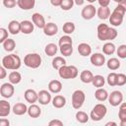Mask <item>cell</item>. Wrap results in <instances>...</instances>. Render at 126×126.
I'll return each instance as SVG.
<instances>
[{
	"mask_svg": "<svg viewBox=\"0 0 126 126\" xmlns=\"http://www.w3.org/2000/svg\"><path fill=\"white\" fill-rule=\"evenodd\" d=\"M97 38L101 41H108L117 37V31L108 27L106 24H100L97 26Z\"/></svg>",
	"mask_w": 126,
	"mask_h": 126,
	"instance_id": "cell-1",
	"label": "cell"
},
{
	"mask_svg": "<svg viewBox=\"0 0 126 126\" xmlns=\"http://www.w3.org/2000/svg\"><path fill=\"white\" fill-rule=\"evenodd\" d=\"M21 65V58L17 54H9L2 58V66L7 70H18Z\"/></svg>",
	"mask_w": 126,
	"mask_h": 126,
	"instance_id": "cell-2",
	"label": "cell"
},
{
	"mask_svg": "<svg viewBox=\"0 0 126 126\" xmlns=\"http://www.w3.org/2000/svg\"><path fill=\"white\" fill-rule=\"evenodd\" d=\"M126 11L125 9L120 5L118 4L115 9L113 10V12L110 14V17H109V23L114 26V27H119L121 26L122 22H123V18H124V15H125Z\"/></svg>",
	"mask_w": 126,
	"mask_h": 126,
	"instance_id": "cell-3",
	"label": "cell"
},
{
	"mask_svg": "<svg viewBox=\"0 0 126 126\" xmlns=\"http://www.w3.org/2000/svg\"><path fill=\"white\" fill-rule=\"evenodd\" d=\"M78 74V69L74 65H64L58 70V75L62 79H75Z\"/></svg>",
	"mask_w": 126,
	"mask_h": 126,
	"instance_id": "cell-4",
	"label": "cell"
},
{
	"mask_svg": "<svg viewBox=\"0 0 126 126\" xmlns=\"http://www.w3.org/2000/svg\"><path fill=\"white\" fill-rule=\"evenodd\" d=\"M107 113V108L103 103H97L91 111L90 118L93 121H100Z\"/></svg>",
	"mask_w": 126,
	"mask_h": 126,
	"instance_id": "cell-5",
	"label": "cell"
},
{
	"mask_svg": "<svg viewBox=\"0 0 126 126\" xmlns=\"http://www.w3.org/2000/svg\"><path fill=\"white\" fill-rule=\"evenodd\" d=\"M24 64L32 69H36L41 65V57L37 53H29L24 58Z\"/></svg>",
	"mask_w": 126,
	"mask_h": 126,
	"instance_id": "cell-6",
	"label": "cell"
},
{
	"mask_svg": "<svg viewBox=\"0 0 126 126\" xmlns=\"http://www.w3.org/2000/svg\"><path fill=\"white\" fill-rule=\"evenodd\" d=\"M86 99V94L82 90H76L73 94H72V106L75 109H80Z\"/></svg>",
	"mask_w": 126,
	"mask_h": 126,
	"instance_id": "cell-7",
	"label": "cell"
},
{
	"mask_svg": "<svg viewBox=\"0 0 126 126\" xmlns=\"http://www.w3.org/2000/svg\"><path fill=\"white\" fill-rule=\"evenodd\" d=\"M15 93V87L12 83H4L0 87V94L4 98H10Z\"/></svg>",
	"mask_w": 126,
	"mask_h": 126,
	"instance_id": "cell-8",
	"label": "cell"
},
{
	"mask_svg": "<svg viewBox=\"0 0 126 126\" xmlns=\"http://www.w3.org/2000/svg\"><path fill=\"white\" fill-rule=\"evenodd\" d=\"M108 102L112 106H118L123 101V94L120 91H113L108 94Z\"/></svg>",
	"mask_w": 126,
	"mask_h": 126,
	"instance_id": "cell-9",
	"label": "cell"
},
{
	"mask_svg": "<svg viewBox=\"0 0 126 126\" xmlns=\"http://www.w3.org/2000/svg\"><path fill=\"white\" fill-rule=\"evenodd\" d=\"M96 14V9L94 5L90 4V5H87L85 6L83 9H82V12H81V16L83 17V19L85 20H92Z\"/></svg>",
	"mask_w": 126,
	"mask_h": 126,
	"instance_id": "cell-10",
	"label": "cell"
},
{
	"mask_svg": "<svg viewBox=\"0 0 126 126\" xmlns=\"http://www.w3.org/2000/svg\"><path fill=\"white\" fill-rule=\"evenodd\" d=\"M90 61L94 66L101 67L105 63V56L102 53H94L91 55Z\"/></svg>",
	"mask_w": 126,
	"mask_h": 126,
	"instance_id": "cell-11",
	"label": "cell"
},
{
	"mask_svg": "<svg viewBox=\"0 0 126 126\" xmlns=\"http://www.w3.org/2000/svg\"><path fill=\"white\" fill-rule=\"evenodd\" d=\"M51 100H52V98H51V94H50L49 91L41 90V91L38 92V99H37V101L39 102V104L46 105Z\"/></svg>",
	"mask_w": 126,
	"mask_h": 126,
	"instance_id": "cell-12",
	"label": "cell"
},
{
	"mask_svg": "<svg viewBox=\"0 0 126 126\" xmlns=\"http://www.w3.org/2000/svg\"><path fill=\"white\" fill-rule=\"evenodd\" d=\"M32 22L38 29H43L45 27V25H46L45 20H44V17L41 14H39V13H33L32 14Z\"/></svg>",
	"mask_w": 126,
	"mask_h": 126,
	"instance_id": "cell-13",
	"label": "cell"
},
{
	"mask_svg": "<svg viewBox=\"0 0 126 126\" xmlns=\"http://www.w3.org/2000/svg\"><path fill=\"white\" fill-rule=\"evenodd\" d=\"M24 97H25L27 102H30L32 104V103H34V102L37 101V99H38V93H36L34 90L28 89L25 92V94H24Z\"/></svg>",
	"mask_w": 126,
	"mask_h": 126,
	"instance_id": "cell-14",
	"label": "cell"
},
{
	"mask_svg": "<svg viewBox=\"0 0 126 126\" xmlns=\"http://www.w3.org/2000/svg\"><path fill=\"white\" fill-rule=\"evenodd\" d=\"M34 29V25L32 22L25 20L21 22V32H23L24 34H30L33 32Z\"/></svg>",
	"mask_w": 126,
	"mask_h": 126,
	"instance_id": "cell-15",
	"label": "cell"
},
{
	"mask_svg": "<svg viewBox=\"0 0 126 126\" xmlns=\"http://www.w3.org/2000/svg\"><path fill=\"white\" fill-rule=\"evenodd\" d=\"M42 30L44 34L47 36H53L58 32V27L54 23H47Z\"/></svg>",
	"mask_w": 126,
	"mask_h": 126,
	"instance_id": "cell-16",
	"label": "cell"
},
{
	"mask_svg": "<svg viewBox=\"0 0 126 126\" xmlns=\"http://www.w3.org/2000/svg\"><path fill=\"white\" fill-rule=\"evenodd\" d=\"M12 111L16 115H24L25 113H28V106L24 102H17L13 105Z\"/></svg>",
	"mask_w": 126,
	"mask_h": 126,
	"instance_id": "cell-17",
	"label": "cell"
},
{
	"mask_svg": "<svg viewBox=\"0 0 126 126\" xmlns=\"http://www.w3.org/2000/svg\"><path fill=\"white\" fill-rule=\"evenodd\" d=\"M8 31H9V33H11L13 35H16L19 32H21V22L12 20L8 24Z\"/></svg>",
	"mask_w": 126,
	"mask_h": 126,
	"instance_id": "cell-18",
	"label": "cell"
},
{
	"mask_svg": "<svg viewBox=\"0 0 126 126\" xmlns=\"http://www.w3.org/2000/svg\"><path fill=\"white\" fill-rule=\"evenodd\" d=\"M78 52L81 56H90L92 55V47L90 44L86 43V42H82L78 45Z\"/></svg>",
	"mask_w": 126,
	"mask_h": 126,
	"instance_id": "cell-19",
	"label": "cell"
},
{
	"mask_svg": "<svg viewBox=\"0 0 126 126\" xmlns=\"http://www.w3.org/2000/svg\"><path fill=\"white\" fill-rule=\"evenodd\" d=\"M48 91L52 94H59L62 91V84L58 80H52L48 83Z\"/></svg>",
	"mask_w": 126,
	"mask_h": 126,
	"instance_id": "cell-20",
	"label": "cell"
},
{
	"mask_svg": "<svg viewBox=\"0 0 126 126\" xmlns=\"http://www.w3.org/2000/svg\"><path fill=\"white\" fill-rule=\"evenodd\" d=\"M11 110H12L11 105L7 100H5V99L0 100V117L8 116L10 114Z\"/></svg>",
	"mask_w": 126,
	"mask_h": 126,
	"instance_id": "cell-21",
	"label": "cell"
},
{
	"mask_svg": "<svg viewBox=\"0 0 126 126\" xmlns=\"http://www.w3.org/2000/svg\"><path fill=\"white\" fill-rule=\"evenodd\" d=\"M17 5L19 6L20 9L28 11L31 10L34 7L35 5V0H18L17 1Z\"/></svg>",
	"mask_w": 126,
	"mask_h": 126,
	"instance_id": "cell-22",
	"label": "cell"
},
{
	"mask_svg": "<svg viewBox=\"0 0 126 126\" xmlns=\"http://www.w3.org/2000/svg\"><path fill=\"white\" fill-rule=\"evenodd\" d=\"M28 114L30 117L32 118H37L40 116L41 114V109L37 104L32 103L29 107H28Z\"/></svg>",
	"mask_w": 126,
	"mask_h": 126,
	"instance_id": "cell-23",
	"label": "cell"
},
{
	"mask_svg": "<svg viewBox=\"0 0 126 126\" xmlns=\"http://www.w3.org/2000/svg\"><path fill=\"white\" fill-rule=\"evenodd\" d=\"M94 97L98 101H105L108 98V93L103 88H97L94 92Z\"/></svg>",
	"mask_w": 126,
	"mask_h": 126,
	"instance_id": "cell-24",
	"label": "cell"
},
{
	"mask_svg": "<svg viewBox=\"0 0 126 126\" xmlns=\"http://www.w3.org/2000/svg\"><path fill=\"white\" fill-rule=\"evenodd\" d=\"M52 105L55 108H62L66 105V98L61 94H57L52 98Z\"/></svg>",
	"mask_w": 126,
	"mask_h": 126,
	"instance_id": "cell-25",
	"label": "cell"
},
{
	"mask_svg": "<svg viewBox=\"0 0 126 126\" xmlns=\"http://www.w3.org/2000/svg\"><path fill=\"white\" fill-rule=\"evenodd\" d=\"M96 14H97V17L100 19V20H106V19H109L110 17V9L107 7H100L96 10Z\"/></svg>",
	"mask_w": 126,
	"mask_h": 126,
	"instance_id": "cell-26",
	"label": "cell"
},
{
	"mask_svg": "<svg viewBox=\"0 0 126 126\" xmlns=\"http://www.w3.org/2000/svg\"><path fill=\"white\" fill-rule=\"evenodd\" d=\"M94 74L90 70H84L80 74V80L85 84H90L93 82Z\"/></svg>",
	"mask_w": 126,
	"mask_h": 126,
	"instance_id": "cell-27",
	"label": "cell"
},
{
	"mask_svg": "<svg viewBox=\"0 0 126 126\" xmlns=\"http://www.w3.org/2000/svg\"><path fill=\"white\" fill-rule=\"evenodd\" d=\"M8 79H9V82L10 83H12L13 85H17V84H19L22 81V75L17 70H13L9 74Z\"/></svg>",
	"mask_w": 126,
	"mask_h": 126,
	"instance_id": "cell-28",
	"label": "cell"
},
{
	"mask_svg": "<svg viewBox=\"0 0 126 126\" xmlns=\"http://www.w3.org/2000/svg\"><path fill=\"white\" fill-rule=\"evenodd\" d=\"M116 51V47L112 42H105L102 46V52L105 55H112Z\"/></svg>",
	"mask_w": 126,
	"mask_h": 126,
	"instance_id": "cell-29",
	"label": "cell"
},
{
	"mask_svg": "<svg viewBox=\"0 0 126 126\" xmlns=\"http://www.w3.org/2000/svg\"><path fill=\"white\" fill-rule=\"evenodd\" d=\"M2 46H3V48H4L5 51L12 52V51L15 49V47H16V42H15V40H14L13 38H9V37H8V38L2 43Z\"/></svg>",
	"mask_w": 126,
	"mask_h": 126,
	"instance_id": "cell-30",
	"label": "cell"
},
{
	"mask_svg": "<svg viewBox=\"0 0 126 126\" xmlns=\"http://www.w3.org/2000/svg\"><path fill=\"white\" fill-rule=\"evenodd\" d=\"M66 65V60L62 56H55L52 60V67L55 70H59L62 66Z\"/></svg>",
	"mask_w": 126,
	"mask_h": 126,
	"instance_id": "cell-31",
	"label": "cell"
},
{
	"mask_svg": "<svg viewBox=\"0 0 126 126\" xmlns=\"http://www.w3.org/2000/svg\"><path fill=\"white\" fill-rule=\"evenodd\" d=\"M58 51V47L55 43H48L44 48V52L47 56H54Z\"/></svg>",
	"mask_w": 126,
	"mask_h": 126,
	"instance_id": "cell-32",
	"label": "cell"
},
{
	"mask_svg": "<svg viewBox=\"0 0 126 126\" xmlns=\"http://www.w3.org/2000/svg\"><path fill=\"white\" fill-rule=\"evenodd\" d=\"M106 66L109 70L111 71H115L117 69H119L120 67V61L117 59V58H110L107 60V63H106Z\"/></svg>",
	"mask_w": 126,
	"mask_h": 126,
	"instance_id": "cell-33",
	"label": "cell"
},
{
	"mask_svg": "<svg viewBox=\"0 0 126 126\" xmlns=\"http://www.w3.org/2000/svg\"><path fill=\"white\" fill-rule=\"evenodd\" d=\"M92 84L96 89L97 88H102L104 86V84H105V79L101 75H95V76H94V79H93Z\"/></svg>",
	"mask_w": 126,
	"mask_h": 126,
	"instance_id": "cell-34",
	"label": "cell"
},
{
	"mask_svg": "<svg viewBox=\"0 0 126 126\" xmlns=\"http://www.w3.org/2000/svg\"><path fill=\"white\" fill-rule=\"evenodd\" d=\"M59 50L63 56H70L73 53V44H63L59 46Z\"/></svg>",
	"mask_w": 126,
	"mask_h": 126,
	"instance_id": "cell-35",
	"label": "cell"
},
{
	"mask_svg": "<svg viewBox=\"0 0 126 126\" xmlns=\"http://www.w3.org/2000/svg\"><path fill=\"white\" fill-rule=\"evenodd\" d=\"M75 117H76V120L80 123H87L90 119V116L85 111H82V110H78L76 112Z\"/></svg>",
	"mask_w": 126,
	"mask_h": 126,
	"instance_id": "cell-36",
	"label": "cell"
},
{
	"mask_svg": "<svg viewBox=\"0 0 126 126\" xmlns=\"http://www.w3.org/2000/svg\"><path fill=\"white\" fill-rule=\"evenodd\" d=\"M75 29L76 27L73 22H66L62 27V30L66 34H72L75 32Z\"/></svg>",
	"mask_w": 126,
	"mask_h": 126,
	"instance_id": "cell-37",
	"label": "cell"
},
{
	"mask_svg": "<svg viewBox=\"0 0 126 126\" xmlns=\"http://www.w3.org/2000/svg\"><path fill=\"white\" fill-rule=\"evenodd\" d=\"M75 2L74 0H62V3L60 5V8L63 10V11H69L73 8Z\"/></svg>",
	"mask_w": 126,
	"mask_h": 126,
	"instance_id": "cell-38",
	"label": "cell"
},
{
	"mask_svg": "<svg viewBox=\"0 0 126 126\" xmlns=\"http://www.w3.org/2000/svg\"><path fill=\"white\" fill-rule=\"evenodd\" d=\"M116 80H117V73H109L107 75V78H106V82L107 84L110 86V87H114L116 86Z\"/></svg>",
	"mask_w": 126,
	"mask_h": 126,
	"instance_id": "cell-39",
	"label": "cell"
},
{
	"mask_svg": "<svg viewBox=\"0 0 126 126\" xmlns=\"http://www.w3.org/2000/svg\"><path fill=\"white\" fill-rule=\"evenodd\" d=\"M118 118H119V120H125L126 119V102H122L119 105Z\"/></svg>",
	"mask_w": 126,
	"mask_h": 126,
	"instance_id": "cell-40",
	"label": "cell"
},
{
	"mask_svg": "<svg viewBox=\"0 0 126 126\" xmlns=\"http://www.w3.org/2000/svg\"><path fill=\"white\" fill-rule=\"evenodd\" d=\"M58 44H59V46H61V45H63V44H73L72 37H71L69 34H65V35H63V36H61V37L59 38Z\"/></svg>",
	"mask_w": 126,
	"mask_h": 126,
	"instance_id": "cell-41",
	"label": "cell"
},
{
	"mask_svg": "<svg viewBox=\"0 0 126 126\" xmlns=\"http://www.w3.org/2000/svg\"><path fill=\"white\" fill-rule=\"evenodd\" d=\"M116 53H117V55H118L119 58L125 59L126 58V44L119 45L118 48L116 49Z\"/></svg>",
	"mask_w": 126,
	"mask_h": 126,
	"instance_id": "cell-42",
	"label": "cell"
},
{
	"mask_svg": "<svg viewBox=\"0 0 126 126\" xmlns=\"http://www.w3.org/2000/svg\"><path fill=\"white\" fill-rule=\"evenodd\" d=\"M126 84V75L123 73L117 74V80H116V86H124Z\"/></svg>",
	"mask_w": 126,
	"mask_h": 126,
	"instance_id": "cell-43",
	"label": "cell"
},
{
	"mask_svg": "<svg viewBox=\"0 0 126 126\" xmlns=\"http://www.w3.org/2000/svg\"><path fill=\"white\" fill-rule=\"evenodd\" d=\"M8 32H9L8 30L4 28H0V42L1 43H3L8 38Z\"/></svg>",
	"mask_w": 126,
	"mask_h": 126,
	"instance_id": "cell-44",
	"label": "cell"
},
{
	"mask_svg": "<svg viewBox=\"0 0 126 126\" xmlns=\"http://www.w3.org/2000/svg\"><path fill=\"white\" fill-rule=\"evenodd\" d=\"M17 4V1L16 0H3V5L6 7V8H14Z\"/></svg>",
	"mask_w": 126,
	"mask_h": 126,
	"instance_id": "cell-45",
	"label": "cell"
},
{
	"mask_svg": "<svg viewBox=\"0 0 126 126\" xmlns=\"http://www.w3.org/2000/svg\"><path fill=\"white\" fill-rule=\"evenodd\" d=\"M48 125L49 126H63V122L59 119H53L48 122Z\"/></svg>",
	"mask_w": 126,
	"mask_h": 126,
	"instance_id": "cell-46",
	"label": "cell"
},
{
	"mask_svg": "<svg viewBox=\"0 0 126 126\" xmlns=\"http://www.w3.org/2000/svg\"><path fill=\"white\" fill-rule=\"evenodd\" d=\"M6 68L4 66H1L0 67V79H4L6 76H7V72H6Z\"/></svg>",
	"mask_w": 126,
	"mask_h": 126,
	"instance_id": "cell-47",
	"label": "cell"
},
{
	"mask_svg": "<svg viewBox=\"0 0 126 126\" xmlns=\"http://www.w3.org/2000/svg\"><path fill=\"white\" fill-rule=\"evenodd\" d=\"M100 7H107L110 3V0H97Z\"/></svg>",
	"mask_w": 126,
	"mask_h": 126,
	"instance_id": "cell-48",
	"label": "cell"
},
{
	"mask_svg": "<svg viewBox=\"0 0 126 126\" xmlns=\"http://www.w3.org/2000/svg\"><path fill=\"white\" fill-rule=\"evenodd\" d=\"M9 125H10V122L8 119H6V118L0 119V126H9Z\"/></svg>",
	"mask_w": 126,
	"mask_h": 126,
	"instance_id": "cell-49",
	"label": "cell"
},
{
	"mask_svg": "<svg viewBox=\"0 0 126 126\" xmlns=\"http://www.w3.org/2000/svg\"><path fill=\"white\" fill-rule=\"evenodd\" d=\"M50 3L54 7H60V5L62 3V0H50Z\"/></svg>",
	"mask_w": 126,
	"mask_h": 126,
	"instance_id": "cell-50",
	"label": "cell"
},
{
	"mask_svg": "<svg viewBox=\"0 0 126 126\" xmlns=\"http://www.w3.org/2000/svg\"><path fill=\"white\" fill-rule=\"evenodd\" d=\"M74 2L77 6H82V5H84L85 0H74Z\"/></svg>",
	"mask_w": 126,
	"mask_h": 126,
	"instance_id": "cell-51",
	"label": "cell"
},
{
	"mask_svg": "<svg viewBox=\"0 0 126 126\" xmlns=\"http://www.w3.org/2000/svg\"><path fill=\"white\" fill-rule=\"evenodd\" d=\"M110 125H112V126H116L117 123H116V122H112V121H109V122L105 123V126H110Z\"/></svg>",
	"mask_w": 126,
	"mask_h": 126,
	"instance_id": "cell-52",
	"label": "cell"
},
{
	"mask_svg": "<svg viewBox=\"0 0 126 126\" xmlns=\"http://www.w3.org/2000/svg\"><path fill=\"white\" fill-rule=\"evenodd\" d=\"M119 4H120V5L125 9V11H126V0H123V1H122V2H120Z\"/></svg>",
	"mask_w": 126,
	"mask_h": 126,
	"instance_id": "cell-53",
	"label": "cell"
},
{
	"mask_svg": "<svg viewBox=\"0 0 126 126\" xmlns=\"http://www.w3.org/2000/svg\"><path fill=\"white\" fill-rule=\"evenodd\" d=\"M120 126H126V119L125 120H120Z\"/></svg>",
	"mask_w": 126,
	"mask_h": 126,
	"instance_id": "cell-54",
	"label": "cell"
},
{
	"mask_svg": "<svg viewBox=\"0 0 126 126\" xmlns=\"http://www.w3.org/2000/svg\"><path fill=\"white\" fill-rule=\"evenodd\" d=\"M87 1H88L89 3H91V4H92V3H94V2H95V1H97V0H87Z\"/></svg>",
	"mask_w": 126,
	"mask_h": 126,
	"instance_id": "cell-55",
	"label": "cell"
},
{
	"mask_svg": "<svg viewBox=\"0 0 126 126\" xmlns=\"http://www.w3.org/2000/svg\"><path fill=\"white\" fill-rule=\"evenodd\" d=\"M113 1H114V2H116V3H118V4H119V3H120V2H122V1H123V0H113Z\"/></svg>",
	"mask_w": 126,
	"mask_h": 126,
	"instance_id": "cell-56",
	"label": "cell"
}]
</instances>
